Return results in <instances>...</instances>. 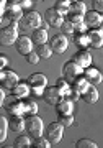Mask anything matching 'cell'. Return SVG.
Returning <instances> with one entry per match:
<instances>
[{
  "label": "cell",
  "mask_w": 103,
  "mask_h": 148,
  "mask_svg": "<svg viewBox=\"0 0 103 148\" xmlns=\"http://www.w3.org/2000/svg\"><path fill=\"white\" fill-rule=\"evenodd\" d=\"M41 15L38 13V12H28V13H25V15L21 16V20L18 21V30H20L21 33L23 32H35L36 28L41 27Z\"/></svg>",
  "instance_id": "6da1fadb"
},
{
  "label": "cell",
  "mask_w": 103,
  "mask_h": 148,
  "mask_svg": "<svg viewBox=\"0 0 103 148\" xmlns=\"http://www.w3.org/2000/svg\"><path fill=\"white\" fill-rule=\"evenodd\" d=\"M18 38V21H12L8 27H3L0 30V43L3 46L15 45Z\"/></svg>",
  "instance_id": "7a4b0ae2"
},
{
  "label": "cell",
  "mask_w": 103,
  "mask_h": 148,
  "mask_svg": "<svg viewBox=\"0 0 103 148\" xmlns=\"http://www.w3.org/2000/svg\"><path fill=\"white\" fill-rule=\"evenodd\" d=\"M26 132L28 135L33 138L41 137L43 132H44V125H43V120L35 114V115H26Z\"/></svg>",
  "instance_id": "3957f363"
},
{
  "label": "cell",
  "mask_w": 103,
  "mask_h": 148,
  "mask_svg": "<svg viewBox=\"0 0 103 148\" xmlns=\"http://www.w3.org/2000/svg\"><path fill=\"white\" fill-rule=\"evenodd\" d=\"M28 84L31 86V92L36 95H43L44 94V89L47 87V79L46 76L41 73H36V74H31L28 77Z\"/></svg>",
  "instance_id": "277c9868"
},
{
  "label": "cell",
  "mask_w": 103,
  "mask_h": 148,
  "mask_svg": "<svg viewBox=\"0 0 103 148\" xmlns=\"http://www.w3.org/2000/svg\"><path fill=\"white\" fill-rule=\"evenodd\" d=\"M82 74H83V68L80 64L75 63L74 59L67 61V63L64 64V68H62V76H64L69 82H74V81L77 79L79 76H82Z\"/></svg>",
  "instance_id": "5b68a950"
},
{
  "label": "cell",
  "mask_w": 103,
  "mask_h": 148,
  "mask_svg": "<svg viewBox=\"0 0 103 148\" xmlns=\"http://www.w3.org/2000/svg\"><path fill=\"white\" fill-rule=\"evenodd\" d=\"M46 138L49 140V142L52 143V145H56V143H59L62 140V135H64V125H62L61 122H52V123H49L46 128Z\"/></svg>",
  "instance_id": "8992f818"
},
{
  "label": "cell",
  "mask_w": 103,
  "mask_h": 148,
  "mask_svg": "<svg viewBox=\"0 0 103 148\" xmlns=\"http://www.w3.org/2000/svg\"><path fill=\"white\" fill-rule=\"evenodd\" d=\"M49 46H51L52 53H57V54H64L66 53V49L69 48V41H67L66 35H54V36L49 40Z\"/></svg>",
  "instance_id": "52a82bcc"
},
{
  "label": "cell",
  "mask_w": 103,
  "mask_h": 148,
  "mask_svg": "<svg viewBox=\"0 0 103 148\" xmlns=\"http://www.w3.org/2000/svg\"><path fill=\"white\" fill-rule=\"evenodd\" d=\"M44 20L47 21V25L52 28H61V25L64 23V15H61L59 12L52 7V8H47L46 13H44Z\"/></svg>",
  "instance_id": "ba28073f"
},
{
  "label": "cell",
  "mask_w": 103,
  "mask_h": 148,
  "mask_svg": "<svg viewBox=\"0 0 103 148\" xmlns=\"http://www.w3.org/2000/svg\"><path fill=\"white\" fill-rule=\"evenodd\" d=\"M0 81H2V86H3L5 89H10V90L20 82V81H18V74L13 73V71H5V69H2Z\"/></svg>",
  "instance_id": "9c48e42d"
},
{
  "label": "cell",
  "mask_w": 103,
  "mask_h": 148,
  "mask_svg": "<svg viewBox=\"0 0 103 148\" xmlns=\"http://www.w3.org/2000/svg\"><path fill=\"white\" fill-rule=\"evenodd\" d=\"M43 99L47 102V104H52V106H56L57 102L62 99V92L59 90L57 86H49L44 89V94H43Z\"/></svg>",
  "instance_id": "30bf717a"
},
{
  "label": "cell",
  "mask_w": 103,
  "mask_h": 148,
  "mask_svg": "<svg viewBox=\"0 0 103 148\" xmlns=\"http://www.w3.org/2000/svg\"><path fill=\"white\" fill-rule=\"evenodd\" d=\"M33 40L31 38H28V36H25V35H21L18 40H16V43H15V46H16V51L20 54H30L31 51H33Z\"/></svg>",
  "instance_id": "8fae6325"
},
{
  "label": "cell",
  "mask_w": 103,
  "mask_h": 148,
  "mask_svg": "<svg viewBox=\"0 0 103 148\" xmlns=\"http://www.w3.org/2000/svg\"><path fill=\"white\" fill-rule=\"evenodd\" d=\"M83 23H85L88 28H98L103 23V18H102V15H100L98 12L90 10V12H87V13L83 15Z\"/></svg>",
  "instance_id": "7c38bea8"
},
{
  "label": "cell",
  "mask_w": 103,
  "mask_h": 148,
  "mask_svg": "<svg viewBox=\"0 0 103 148\" xmlns=\"http://www.w3.org/2000/svg\"><path fill=\"white\" fill-rule=\"evenodd\" d=\"M83 76H85V77L88 79V82H90V84H93V86H95V84H100V82L103 81L102 71H98L97 68H90V66L83 69Z\"/></svg>",
  "instance_id": "4fadbf2b"
},
{
  "label": "cell",
  "mask_w": 103,
  "mask_h": 148,
  "mask_svg": "<svg viewBox=\"0 0 103 148\" xmlns=\"http://www.w3.org/2000/svg\"><path fill=\"white\" fill-rule=\"evenodd\" d=\"M56 110L59 115H72L74 112V102L66 99V97H62L61 101L56 104Z\"/></svg>",
  "instance_id": "5bb4252c"
},
{
  "label": "cell",
  "mask_w": 103,
  "mask_h": 148,
  "mask_svg": "<svg viewBox=\"0 0 103 148\" xmlns=\"http://www.w3.org/2000/svg\"><path fill=\"white\" fill-rule=\"evenodd\" d=\"M74 61L77 64H80L83 69L85 68H88L90 64H92V54L88 53L87 49H80V51H77V53L74 54Z\"/></svg>",
  "instance_id": "9a60e30c"
},
{
  "label": "cell",
  "mask_w": 103,
  "mask_h": 148,
  "mask_svg": "<svg viewBox=\"0 0 103 148\" xmlns=\"http://www.w3.org/2000/svg\"><path fill=\"white\" fill-rule=\"evenodd\" d=\"M10 123V128L13 132H18L21 133L23 130H26V119L25 115H12V119L8 120Z\"/></svg>",
  "instance_id": "2e32d148"
},
{
  "label": "cell",
  "mask_w": 103,
  "mask_h": 148,
  "mask_svg": "<svg viewBox=\"0 0 103 148\" xmlns=\"http://www.w3.org/2000/svg\"><path fill=\"white\" fill-rule=\"evenodd\" d=\"M5 13L10 21H20L21 16H23V8H21L20 3H10Z\"/></svg>",
  "instance_id": "e0dca14e"
},
{
  "label": "cell",
  "mask_w": 103,
  "mask_h": 148,
  "mask_svg": "<svg viewBox=\"0 0 103 148\" xmlns=\"http://www.w3.org/2000/svg\"><path fill=\"white\" fill-rule=\"evenodd\" d=\"M30 92H31V86L28 84V82H18V84L12 89V94L15 95L16 99H26Z\"/></svg>",
  "instance_id": "ac0fdd59"
},
{
  "label": "cell",
  "mask_w": 103,
  "mask_h": 148,
  "mask_svg": "<svg viewBox=\"0 0 103 148\" xmlns=\"http://www.w3.org/2000/svg\"><path fill=\"white\" fill-rule=\"evenodd\" d=\"M82 101L83 102H87V104H97L98 101V90L95 89V86L90 84L88 86V89L85 90V92H82Z\"/></svg>",
  "instance_id": "d6986e66"
},
{
  "label": "cell",
  "mask_w": 103,
  "mask_h": 148,
  "mask_svg": "<svg viewBox=\"0 0 103 148\" xmlns=\"http://www.w3.org/2000/svg\"><path fill=\"white\" fill-rule=\"evenodd\" d=\"M88 38H90V46L92 48H102L103 46V35L98 32L97 28H92L88 32Z\"/></svg>",
  "instance_id": "ffe728a7"
},
{
  "label": "cell",
  "mask_w": 103,
  "mask_h": 148,
  "mask_svg": "<svg viewBox=\"0 0 103 148\" xmlns=\"http://www.w3.org/2000/svg\"><path fill=\"white\" fill-rule=\"evenodd\" d=\"M12 115H25V101H13L7 106Z\"/></svg>",
  "instance_id": "44dd1931"
},
{
  "label": "cell",
  "mask_w": 103,
  "mask_h": 148,
  "mask_svg": "<svg viewBox=\"0 0 103 148\" xmlns=\"http://www.w3.org/2000/svg\"><path fill=\"white\" fill-rule=\"evenodd\" d=\"M31 40L36 43V45H43V43H47V32L44 30V28H36L35 32H33V36H31Z\"/></svg>",
  "instance_id": "7402d4cb"
},
{
  "label": "cell",
  "mask_w": 103,
  "mask_h": 148,
  "mask_svg": "<svg viewBox=\"0 0 103 148\" xmlns=\"http://www.w3.org/2000/svg\"><path fill=\"white\" fill-rule=\"evenodd\" d=\"M88 86H90V82H88V79L85 77V76H79L77 79L72 82V87L75 90H79L80 94H82V92H85V90L88 89Z\"/></svg>",
  "instance_id": "603a6c76"
},
{
  "label": "cell",
  "mask_w": 103,
  "mask_h": 148,
  "mask_svg": "<svg viewBox=\"0 0 103 148\" xmlns=\"http://www.w3.org/2000/svg\"><path fill=\"white\" fill-rule=\"evenodd\" d=\"M74 43H75V45L80 48V49H85V48H88V45H90L88 33H75V40H74Z\"/></svg>",
  "instance_id": "cb8c5ba5"
},
{
  "label": "cell",
  "mask_w": 103,
  "mask_h": 148,
  "mask_svg": "<svg viewBox=\"0 0 103 148\" xmlns=\"http://www.w3.org/2000/svg\"><path fill=\"white\" fill-rule=\"evenodd\" d=\"M36 53L39 54V58L49 59V56L52 54V49L49 46V43H43V45H36Z\"/></svg>",
  "instance_id": "d4e9b609"
},
{
  "label": "cell",
  "mask_w": 103,
  "mask_h": 148,
  "mask_svg": "<svg viewBox=\"0 0 103 148\" xmlns=\"http://www.w3.org/2000/svg\"><path fill=\"white\" fill-rule=\"evenodd\" d=\"M69 13H79V15H85V13H87V5H85L83 2H80V0H77V2L70 3V12H69Z\"/></svg>",
  "instance_id": "484cf974"
},
{
  "label": "cell",
  "mask_w": 103,
  "mask_h": 148,
  "mask_svg": "<svg viewBox=\"0 0 103 148\" xmlns=\"http://www.w3.org/2000/svg\"><path fill=\"white\" fill-rule=\"evenodd\" d=\"M13 147L15 148H28V147H31V142H30V138L26 137V135H21L20 133V135L15 138Z\"/></svg>",
  "instance_id": "4316f807"
},
{
  "label": "cell",
  "mask_w": 103,
  "mask_h": 148,
  "mask_svg": "<svg viewBox=\"0 0 103 148\" xmlns=\"http://www.w3.org/2000/svg\"><path fill=\"white\" fill-rule=\"evenodd\" d=\"M54 8H56L61 15H69V12H70V3L66 2V0H57Z\"/></svg>",
  "instance_id": "83f0119b"
},
{
  "label": "cell",
  "mask_w": 103,
  "mask_h": 148,
  "mask_svg": "<svg viewBox=\"0 0 103 148\" xmlns=\"http://www.w3.org/2000/svg\"><path fill=\"white\" fill-rule=\"evenodd\" d=\"M25 101V115H35L38 112V104L30 99H23Z\"/></svg>",
  "instance_id": "f1b7e54d"
},
{
  "label": "cell",
  "mask_w": 103,
  "mask_h": 148,
  "mask_svg": "<svg viewBox=\"0 0 103 148\" xmlns=\"http://www.w3.org/2000/svg\"><path fill=\"white\" fill-rule=\"evenodd\" d=\"M8 127H10L8 120H7L5 117H0V142H5L7 132H8Z\"/></svg>",
  "instance_id": "f546056e"
},
{
  "label": "cell",
  "mask_w": 103,
  "mask_h": 148,
  "mask_svg": "<svg viewBox=\"0 0 103 148\" xmlns=\"http://www.w3.org/2000/svg\"><path fill=\"white\" fill-rule=\"evenodd\" d=\"M56 86H57V87H59V90H61V92H62V97H64V95L67 94V90H69V89H70V87H72V86H69V81H67L66 77H64V76H61V77L57 79Z\"/></svg>",
  "instance_id": "4dcf8cb0"
},
{
  "label": "cell",
  "mask_w": 103,
  "mask_h": 148,
  "mask_svg": "<svg viewBox=\"0 0 103 148\" xmlns=\"http://www.w3.org/2000/svg\"><path fill=\"white\" fill-rule=\"evenodd\" d=\"M61 32L62 35H72L75 33V25L70 20H64V23L61 25Z\"/></svg>",
  "instance_id": "1f68e13d"
},
{
  "label": "cell",
  "mask_w": 103,
  "mask_h": 148,
  "mask_svg": "<svg viewBox=\"0 0 103 148\" xmlns=\"http://www.w3.org/2000/svg\"><path fill=\"white\" fill-rule=\"evenodd\" d=\"M52 143L47 140L46 137H38V138H35V142H33V145L31 147H35V148H49Z\"/></svg>",
  "instance_id": "d6a6232c"
},
{
  "label": "cell",
  "mask_w": 103,
  "mask_h": 148,
  "mask_svg": "<svg viewBox=\"0 0 103 148\" xmlns=\"http://www.w3.org/2000/svg\"><path fill=\"white\" fill-rule=\"evenodd\" d=\"M75 147L77 148H97L98 145L93 140H88V138H80L77 143H75Z\"/></svg>",
  "instance_id": "836d02e7"
},
{
  "label": "cell",
  "mask_w": 103,
  "mask_h": 148,
  "mask_svg": "<svg viewBox=\"0 0 103 148\" xmlns=\"http://www.w3.org/2000/svg\"><path fill=\"white\" fill-rule=\"evenodd\" d=\"M57 122H61L64 127H70L74 123V117L72 115H59V120Z\"/></svg>",
  "instance_id": "e575fe53"
},
{
  "label": "cell",
  "mask_w": 103,
  "mask_h": 148,
  "mask_svg": "<svg viewBox=\"0 0 103 148\" xmlns=\"http://www.w3.org/2000/svg\"><path fill=\"white\" fill-rule=\"evenodd\" d=\"M69 20L72 21L75 27H77V25L83 23V15H79V13H69Z\"/></svg>",
  "instance_id": "d590c367"
},
{
  "label": "cell",
  "mask_w": 103,
  "mask_h": 148,
  "mask_svg": "<svg viewBox=\"0 0 103 148\" xmlns=\"http://www.w3.org/2000/svg\"><path fill=\"white\" fill-rule=\"evenodd\" d=\"M39 54L36 53V51H31L30 54H26V61H28V63L30 64H38V61H39Z\"/></svg>",
  "instance_id": "8d00e7d4"
},
{
  "label": "cell",
  "mask_w": 103,
  "mask_h": 148,
  "mask_svg": "<svg viewBox=\"0 0 103 148\" xmlns=\"http://www.w3.org/2000/svg\"><path fill=\"white\" fill-rule=\"evenodd\" d=\"M92 7L95 12L103 13V0H92Z\"/></svg>",
  "instance_id": "74e56055"
},
{
  "label": "cell",
  "mask_w": 103,
  "mask_h": 148,
  "mask_svg": "<svg viewBox=\"0 0 103 148\" xmlns=\"http://www.w3.org/2000/svg\"><path fill=\"white\" fill-rule=\"evenodd\" d=\"M7 64H8V59L5 56H0V69H5Z\"/></svg>",
  "instance_id": "f35d334b"
},
{
  "label": "cell",
  "mask_w": 103,
  "mask_h": 148,
  "mask_svg": "<svg viewBox=\"0 0 103 148\" xmlns=\"http://www.w3.org/2000/svg\"><path fill=\"white\" fill-rule=\"evenodd\" d=\"M31 3H33L31 0H23V2H21L20 5H21V8H30V7H31Z\"/></svg>",
  "instance_id": "ab89813d"
},
{
  "label": "cell",
  "mask_w": 103,
  "mask_h": 148,
  "mask_svg": "<svg viewBox=\"0 0 103 148\" xmlns=\"http://www.w3.org/2000/svg\"><path fill=\"white\" fill-rule=\"evenodd\" d=\"M3 101H5V87L0 89V104H3Z\"/></svg>",
  "instance_id": "60d3db41"
},
{
  "label": "cell",
  "mask_w": 103,
  "mask_h": 148,
  "mask_svg": "<svg viewBox=\"0 0 103 148\" xmlns=\"http://www.w3.org/2000/svg\"><path fill=\"white\" fill-rule=\"evenodd\" d=\"M8 2H10V3H21L23 0H8Z\"/></svg>",
  "instance_id": "b9f144b4"
},
{
  "label": "cell",
  "mask_w": 103,
  "mask_h": 148,
  "mask_svg": "<svg viewBox=\"0 0 103 148\" xmlns=\"http://www.w3.org/2000/svg\"><path fill=\"white\" fill-rule=\"evenodd\" d=\"M97 30H98V32H100V33H102V35H103V23H102V25H100V27L97 28Z\"/></svg>",
  "instance_id": "7bdbcfd3"
},
{
  "label": "cell",
  "mask_w": 103,
  "mask_h": 148,
  "mask_svg": "<svg viewBox=\"0 0 103 148\" xmlns=\"http://www.w3.org/2000/svg\"><path fill=\"white\" fill-rule=\"evenodd\" d=\"M66 2H69V3H74V2H77V0H66Z\"/></svg>",
  "instance_id": "ee69618b"
}]
</instances>
